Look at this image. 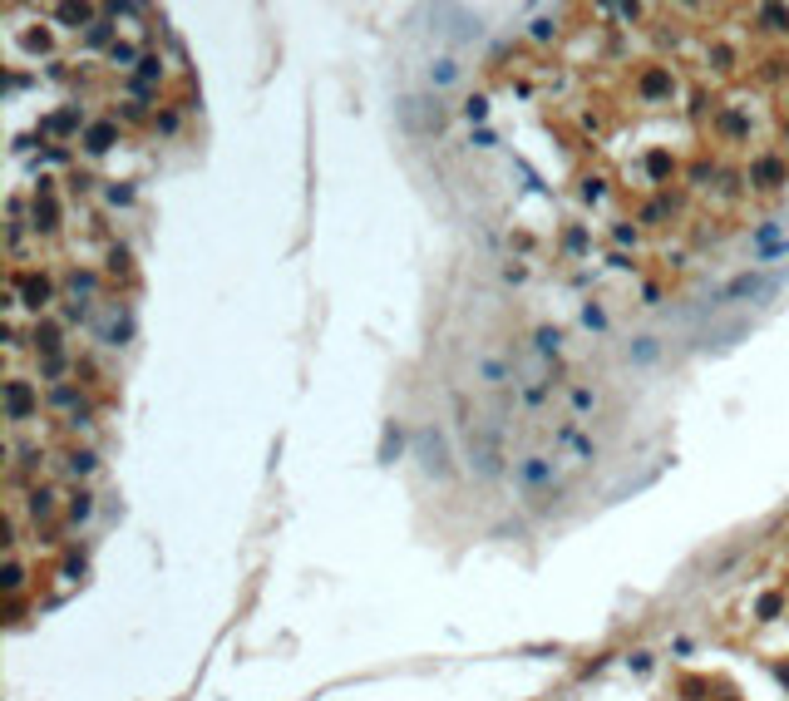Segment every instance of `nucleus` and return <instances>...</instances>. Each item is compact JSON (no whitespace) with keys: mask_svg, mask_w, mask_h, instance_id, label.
I'll return each mask as SVG.
<instances>
[{"mask_svg":"<svg viewBox=\"0 0 789 701\" xmlns=\"http://www.w3.org/2000/svg\"><path fill=\"white\" fill-rule=\"evenodd\" d=\"M6 405H10V420H25V415H30V386H25V381H10Z\"/></svg>","mask_w":789,"mask_h":701,"instance_id":"3","label":"nucleus"},{"mask_svg":"<svg viewBox=\"0 0 789 701\" xmlns=\"http://www.w3.org/2000/svg\"><path fill=\"white\" fill-rule=\"evenodd\" d=\"M89 509H94V504H89V494H79V499L70 504V514H74V519H89Z\"/></svg>","mask_w":789,"mask_h":701,"instance_id":"11","label":"nucleus"},{"mask_svg":"<svg viewBox=\"0 0 789 701\" xmlns=\"http://www.w3.org/2000/svg\"><path fill=\"white\" fill-rule=\"evenodd\" d=\"M755 292H770V282H760V277H740L725 297H755Z\"/></svg>","mask_w":789,"mask_h":701,"instance_id":"6","label":"nucleus"},{"mask_svg":"<svg viewBox=\"0 0 789 701\" xmlns=\"http://www.w3.org/2000/svg\"><path fill=\"white\" fill-rule=\"evenodd\" d=\"M109 143H114V129H109V124H99V129L89 134V148H109Z\"/></svg>","mask_w":789,"mask_h":701,"instance_id":"8","label":"nucleus"},{"mask_svg":"<svg viewBox=\"0 0 789 701\" xmlns=\"http://www.w3.org/2000/svg\"><path fill=\"white\" fill-rule=\"evenodd\" d=\"M518 479L523 484H552V459H543V455L518 459Z\"/></svg>","mask_w":789,"mask_h":701,"instance_id":"2","label":"nucleus"},{"mask_svg":"<svg viewBox=\"0 0 789 701\" xmlns=\"http://www.w3.org/2000/svg\"><path fill=\"white\" fill-rule=\"evenodd\" d=\"M25 297H30V306H40V301L49 297V282H45V277H30V282H25Z\"/></svg>","mask_w":789,"mask_h":701,"instance_id":"7","label":"nucleus"},{"mask_svg":"<svg viewBox=\"0 0 789 701\" xmlns=\"http://www.w3.org/2000/svg\"><path fill=\"white\" fill-rule=\"evenodd\" d=\"M454 79H459V65H454V60H434V65H429V84L444 89V84H454Z\"/></svg>","mask_w":789,"mask_h":701,"instance_id":"5","label":"nucleus"},{"mask_svg":"<svg viewBox=\"0 0 789 701\" xmlns=\"http://www.w3.org/2000/svg\"><path fill=\"white\" fill-rule=\"evenodd\" d=\"M479 375H484L488 386H509V381H513V370L503 365V361H493V356H484V361H479Z\"/></svg>","mask_w":789,"mask_h":701,"instance_id":"4","label":"nucleus"},{"mask_svg":"<svg viewBox=\"0 0 789 701\" xmlns=\"http://www.w3.org/2000/svg\"><path fill=\"white\" fill-rule=\"evenodd\" d=\"M464 114H469V119H484V114H488V99H469Z\"/></svg>","mask_w":789,"mask_h":701,"instance_id":"9","label":"nucleus"},{"mask_svg":"<svg viewBox=\"0 0 789 701\" xmlns=\"http://www.w3.org/2000/svg\"><path fill=\"white\" fill-rule=\"evenodd\" d=\"M632 356H637V361H651V356H656V341H651V336H646V341H637V351H632Z\"/></svg>","mask_w":789,"mask_h":701,"instance_id":"10","label":"nucleus"},{"mask_svg":"<svg viewBox=\"0 0 789 701\" xmlns=\"http://www.w3.org/2000/svg\"><path fill=\"white\" fill-rule=\"evenodd\" d=\"M760 613H765V617H774V613H779V598H774V592H770V598H760Z\"/></svg>","mask_w":789,"mask_h":701,"instance_id":"13","label":"nucleus"},{"mask_svg":"<svg viewBox=\"0 0 789 701\" xmlns=\"http://www.w3.org/2000/svg\"><path fill=\"white\" fill-rule=\"evenodd\" d=\"M415 455H420V464H424V474H444V469H449V455H444V440L434 435V430H420V435H415Z\"/></svg>","mask_w":789,"mask_h":701,"instance_id":"1","label":"nucleus"},{"mask_svg":"<svg viewBox=\"0 0 789 701\" xmlns=\"http://www.w3.org/2000/svg\"><path fill=\"white\" fill-rule=\"evenodd\" d=\"M538 351H557V331H538Z\"/></svg>","mask_w":789,"mask_h":701,"instance_id":"12","label":"nucleus"}]
</instances>
